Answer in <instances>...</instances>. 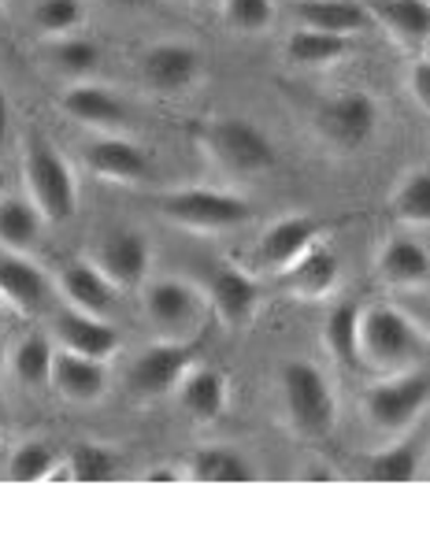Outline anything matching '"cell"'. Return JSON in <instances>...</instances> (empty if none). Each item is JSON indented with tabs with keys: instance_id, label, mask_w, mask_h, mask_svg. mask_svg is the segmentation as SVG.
Wrapping results in <instances>:
<instances>
[{
	"instance_id": "obj_23",
	"label": "cell",
	"mask_w": 430,
	"mask_h": 556,
	"mask_svg": "<svg viewBox=\"0 0 430 556\" xmlns=\"http://www.w3.org/2000/svg\"><path fill=\"white\" fill-rule=\"evenodd\" d=\"M375 271L390 290H419L430 278V249L416 238H390L375 256Z\"/></svg>"
},
{
	"instance_id": "obj_34",
	"label": "cell",
	"mask_w": 430,
	"mask_h": 556,
	"mask_svg": "<svg viewBox=\"0 0 430 556\" xmlns=\"http://www.w3.org/2000/svg\"><path fill=\"white\" fill-rule=\"evenodd\" d=\"M86 20L83 0H34L30 23L38 26L45 38H67Z\"/></svg>"
},
{
	"instance_id": "obj_32",
	"label": "cell",
	"mask_w": 430,
	"mask_h": 556,
	"mask_svg": "<svg viewBox=\"0 0 430 556\" xmlns=\"http://www.w3.org/2000/svg\"><path fill=\"white\" fill-rule=\"evenodd\" d=\"M67 479L75 482H112L123 471V453L104 442H78L67 453Z\"/></svg>"
},
{
	"instance_id": "obj_43",
	"label": "cell",
	"mask_w": 430,
	"mask_h": 556,
	"mask_svg": "<svg viewBox=\"0 0 430 556\" xmlns=\"http://www.w3.org/2000/svg\"><path fill=\"white\" fill-rule=\"evenodd\" d=\"M0 434H4V405H0Z\"/></svg>"
},
{
	"instance_id": "obj_21",
	"label": "cell",
	"mask_w": 430,
	"mask_h": 556,
	"mask_svg": "<svg viewBox=\"0 0 430 556\" xmlns=\"http://www.w3.org/2000/svg\"><path fill=\"white\" fill-rule=\"evenodd\" d=\"M367 20L405 49H423L430 41V0H361Z\"/></svg>"
},
{
	"instance_id": "obj_37",
	"label": "cell",
	"mask_w": 430,
	"mask_h": 556,
	"mask_svg": "<svg viewBox=\"0 0 430 556\" xmlns=\"http://www.w3.org/2000/svg\"><path fill=\"white\" fill-rule=\"evenodd\" d=\"M408 93H412V101H416L430 115V56L412 64V71H408Z\"/></svg>"
},
{
	"instance_id": "obj_42",
	"label": "cell",
	"mask_w": 430,
	"mask_h": 556,
	"mask_svg": "<svg viewBox=\"0 0 430 556\" xmlns=\"http://www.w3.org/2000/svg\"><path fill=\"white\" fill-rule=\"evenodd\" d=\"M4 190H8V178H4V172H0V197H4Z\"/></svg>"
},
{
	"instance_id": "obj_36",
	"label": "cell",
	"mask_w": 430,
	"mask_h": 556,
	"mask_svg": "<svg viewBox=\"0 0 430 556\" xmlns=\"http://www.w3.org/2000/svg\"><path fill=\"white\" fill-rule=\"evenodd\" d=\"M219 12L235 34H260L275 20V0H219Z\"/></svg>"
},
{
	"instance_id": "obj_10",
	"label": "cell",
	"mask_w": 430,
	"mask_h": 556,
	"mask_svg": "<svg viewBox=\"0 0 430 556\" xmlns=\"http://www.w3.org/2000/svg\"><path fill=\"white\" fill-rule=\"evenodd\" d=\"M204 301L215 312V319L227 330H245L249 323L256 319L260 308V286L249 271H241L238 264H227V260H215L208 264V275H204Z\"/></svg>"
},
{
	"instance_id": "obj_38",
	"label": "cell",
	"mask_w": 430,
	"mask_h": 556,
	"mask_svg": "<svg viewBox=\"0 0 430 556\" xmlns=\"http://www.w3.org/2000/svg\"><path fill=\"white\" fill-rule=\"evenodd\" d=\"M405 312L412 319H416V327L423 330V338H430V293H419V298H412L405 304Z\"/></svg>"
},
{
	"instance_id": "obj_7",
	"label": "cell",
	"mask_w": 430,
	"mask_h": 556,
	"mask_svg": "<svg viewBox=\"0 0 430 556\" xmlns=\"http://www.w3.org/2000/svg\"><path fill=\"white\" fill-rule=\"evenodd\" d=\"M379 101L364 89H345V93L327 97L316 108V127L322 134L327 146H334L338 152H356L364 146H371V138L379 134Z\"/></svg>"
},
{
	"instance_id": "obj_3",
	"label": "cell",
	"mask_w": 430,
	"mask_h": 556,
	"mask_svg": "<svg viewBox=\"0 0 430 556\" xmlns=\"http://www.w3.org/2000/svg\"><path fill=\"white\" fill-rule=\"evenodd\" d=\"M423 330L397 304H371L361 312V364L382 375H397L419 367Z\"/></svg>"
},
{
	"instance_id": "obj_33",
	"label": "cell",
	"mask_w": 430,
	"mask_h": 556,
	"mask_svg": "<svg viewBox=\"0 0 430 556\" xmlns=\"http://www.w3.org/2000/svg\"><path fill=\"white\" fill-rule=\"evenodd\" d=\"M49 64L56 67L64 78L86 83V78L97 75V67H101V49H97V45L89 41V38H78V34H67V38H52Z\"/></svg>"
},
{
	"instance_id": "obj_28",
	"label": "cell",
	"mask_w": 430,
	"mask_h": 556,
	"mask_svg": "<svg viewBox=\"0 0 430 556\" xmlns=\"http://www.w3.org/2000/svg\"><path fill=\"white\" fill-rule=\"evenodd\" d=\"M186 479L193 482H253L256 471L238 450L230 445H204L186 464Z\"/></svg>"
},
{
	"instance_id": "obj_13",
	"label": "cell",
	"mask_w": 430,
	"mask_h": 556,
	"mask_svg": "<svg viewBox=\"0 0 430 556\" xmlns=\"http://www.w3.org/2000/svg\"><path fill=\"white\" fill-rule=\"evenodd\" d=\"M83 164L89 175L115 186H141L152 178V160L127 134H97L83 149Z\"/></svg>"
},
{
	"instance_id": "obj_1",
	"label": "cell",
	"mask_w": 430,
	"mask_h": 556,
	"mask_svg": "<svg viewBox=\"0 0 430 556\" xmlns=\"http://www.w3.org/2000/svg\"><path fill=\"white\" fill-rule=\"evenodd\" d=\"M193 138L215 172L230 178H253L279 164V149L267 130L241 115H212L193 130Z\"/></svg>"
},
{
	"instance_id": "obj_22",
	"label": "cell",
	"mask_w": 430,
	"mask_h": 556,
	"mask_svg": "<svg viewBox=\"0 0 430 556\" xmlns=\"http://www.w3.org/2000/svg\"><path fill=\"white\" fill-rule=\"evenodd\" d=\"M49 386L64 401H71V405H93V401H101L108 393V364L67 353V349H56Z\"/></svg>"
},
{
	"instance_id": "obj_30",
	"label": "cell",
	"mask_w": 430,
	"mask_h": 556,
	"mask_svg": "<svg viewBox=\"0 0 430 556\" xmlns=\"http://www.w3.org/2000/svg\"><path fill=\"white\" fill-rule=\"evenodd\" d=\"M390 212L405 227H430V167H412L390 193Z\"/></svg>"
},
{
	"instance_id": "obj_41",
	"label": "cell",
	"mask_w": 430,
	"mask_h": 556,
	"mask_svg": "<svg viewBox=\"0 0 430 556\" xmlns=\"http://www.w3.org/2000/svg\"><path fill=\"white\" fill-rule=\"evenodd\" d=\"M108 4H115V8H149L152 0H108Z\"/></svg>"
},
{
	"instance_id": "obj_15",
	"label": "cell",
	"mask_w": 430,
	"mask_h": 556,
	"mask_svg": "<svg viewBox=\"0 0 430 556\" xmlns=\"http://www.w3.org/2000/svg\"><path fill=\"white\" fill-rule=\"evenodd\" d=\"M275 282H279V290H286L298 301H322L342 282V260H338L334 249L319 238L316 245L304 249L290 267H282V271L275 275Z\"/></svg>"
},
{
	"instance_id": "obj_12",
	"label": "cell",
	"mask_w": 430,
	"mask_h": 556,
	"mask_svg": "<svg viewBox=\"0 0 430 556\" xmlns=\"http://www.w3.org/2000/svg\"><path fill=\"white\" fill-rule=\"evenodd\" d=\"M89 260H93L119 290H141V286L149 282L152 245L141 230L115 227V230H104L101 241H97V253Z\"/></svg>"
},
{
	"instance_id": "obj_16",
	"label": "cell",
	"mask_w": 430,
	"mask_h": 556,
	"mask_svg": "<svg viewBox=\"0 0 430 556\" xmlns=\"http://www.w3.org/2000/svg\"><path fill=\"white\" fill-rule=\"evenodd\" d=\"M60 108L86 130H97V134H123L127 127L130 112L119 97L112 93L108 86L101 83H71L67 93L60 97Z\"/></svg>"
},
{
	"instance_id": "obj_2",
	"label": "cell",
	"mask_w": 430,
	"mask_h": 556,
	"mask_svg": "<svg viewBox=\"0 0 430 556\" xmlns=\"http://www.w3.org/2000/svg\"><path fill=\"white\" fill-rule=\"evenodd\" d=\"M282 416L304 442H322L338 427V397L327 371L312 361H286L279 375Z\"/></svg>"
},
{
	"instance_id": "obj_26",
	"label": "cell",
	"mask_w": 430,
	"mask_h": 556,
	"mask_svg": "<svg viewBox=\"0 0 430 556\" xmlns=\"http://www.w3.org/2000/svg\"><path fill=\"white\" fill-rule=\"evenodd\" d=\"M353 49V38H338V34H322V30H308V26H298L290 30L282 52L293 67H334L342 64Z\"/></svg>"
},
{
	"instance_id": "obj_25",
	"label": "cell",
	"mask_w": 430,
	"mask_h": 556,
	"mask_svg": "<svg viewBox=\"0 0 430 556\" xmlns=\"http://www.w3.org/2000/svg\"><path fill=\"white\" fill-rule=\"evenodd\" d=\"M361 304L338 301L322 319V349L342 367H361Z\"/></svg>"
},
{
	"instance_id": "obj_17",
	"label": "cell",
	"mask_w": 430,
	"mask_h": 556,
	"mask_svg": "<svg viewBox=\"0 0 430 556\" xmlns=\"http://www.w3.org/2000/svg\"><path fill=\"white\" fill-rule=\"evenodd\" d=\"M60 293L71 308L89 312V316L108 319L119 304V286L108 278L93 260H67L64 271H60Z\"/></svg>"
},
{
	"instance_id": "obj_20",
	"label": "cell",
	"mask_w": 430,
	"mask_h": 556,
	"mask_svg": "<svg viewBox=\"0 0 430 556\" xmlns=\"http://www.w3.org/2000/svg\"><path fill=\"white\" fill-rule=\"evenodd\" d=\"M178 405L190 419L197 424H215V419L227 412L230 405V382H227V371L219 367H208V364H193L190 371L182 375L175 390Z\"/></svg>"
},
{
	"instance_id": "obj_31",
	"label": "cell",
	"mask_w": 430,
	"mask_h": 556,
	"mask_svg": "<svg viewBox=\"0 0 430 556\" xmlns=\"http://www.w3.org/2000/svg\"><path fill=\"white\" fill-rule=\"evenodd\" d=\"M52 361H56V345H52L49 334H26L20 345L12 349V375L23 386L38 390V386L52 382Z\"/></svg>"
},
{
	"instance_id": "obj_6",
	"label": "cell",
	"mask_w": 430,
	"mask_h": 556,
	"mask_svg": "<svg viewBox=\"0 0 430 556\" xmlns=\"http://www.w3.org/2000/svg\"><path fill=\"white\" fill-rule=\"evenodd\" d=\"M364 416L382 434H405L430 405V371L408 367V371L387 375L364 390Z\"/></svg>"
},
{
	"instance_id": "obj_8",
	"label": "cell",
	"mask_w": 430,
	"mask_h": 556,
	"mask_svg": "<svg viewBox=\"0 0 430 556\" xmlns=\"http://www.w3.org/2000/svg\"><path fill=\"white\" fill-rule=\"evenodd\" d=\"M141 308L160 330V338H190L208 301H204L201 286L186 282V278H152L141 286Z\"/></svg>"
},
{
	"instance_id": "obj_11",
	"label": "cell",
	"mask_w": 430,
	"mask_h": 556,
	"mask_svg": "<svg viewBox=\"0 0 430 556\" xmlns=\"http://www.w3.org/2000/svg\"><path fill=\"white\" fill-rule=\"evenodd\" d=\"M204 78V56L186 41H160L141 52V83L160 97H182Z\"/></svg>"
},
{
	"instance_id": "obj_9",
	"label": "cell",
	"mask_w": 430,
	"mask_h": 556,
	"mask_svg": "<svg viewBox=\"0 0 430 556\" xmlns=\"http://www.w3.org/2000/svg\"><path fill=\"white\" fill-rule=\"evenodd\" d=\"M197 364V342L190 338H160L141 349L130 367V393L138 401H160L178 390L182 375Z\"/></svg>"
},
{
	"instance_id": "obj_45",
	"label": "cell",
	"mask_w": 430,
	"mask_h": 556,
	"mask_svg": "<svg viewBox=\"0 0 430 556\" xmlns=\"http://www.w3.org/2000/svg\"><path fill=\"white\" fill-rule=\"evenodd\" d=\"M190 4H215V0H190Z\"/></svg>"
},
{
	"instance_id": "obj_4",
	"label": "cell",
	"mask_w": 430,
	"mask_h": 556,
	"mask_svg": "<svg viewBox=\"0 0 430 556\" xmlns=\"http://www.w3.org/2000/svg\"><path fill=\"white\" fill-rule=\"evenodd\" d=\"M156 212L167 223L197 235H223L238 230L253 219V204L230 190H212V186H186V190H167L156 197Z\"/></svg>"
},
{
	"instance_id": "obj_27",
	"label": "cell",
	"mask_w": 430,
	"mask_h": 556,
	"mask_svg": "<svg viewBox=\"0 0 430 556\" xmlns=\"http://www.w3.org/2000/svg\"><path fill=\"white\" fill-rule=\"evenodd\" d=\"M41 212L30 204V197H0V253H30L41 238Z\"/></svg>"
},
{
	"instance_id": "obj_35",
	"label": "cell",
	"mask_w": 430,
	"mask_h": 556,
	"mask_svg": "<svg viewBox=\"0 0 430 556\" xmlns=\"http://www.w3.org/2000/svg\"><path fill=\"white\" fill-rule=\"evenodd\" d=\"M60 468V456L49 442H23L8 460V479L12 482H45Z\"/></svg>"
},
{
	"instance_id": "obj_46",
	"label": "cell",
	"mask_w": 430,
	"mask_h": 556,
	"mask_svg": "<svg viewBox=\"0 0 430 556\" xmlns=\"http://www.w3.org/2000/svg\"><path fill=\"white\" fill-rule=\"evenodd\" d=\"M0 323H4V301H0Z\"/></svg>"
},
{
	"instance_id": "obj_18",
	"label": "cell",
	"mask_w": 430,
	"mask_h": 556,
	"mask_svg": "<svg viewBox=\"0 0 430 556\" xmlns=\"http://www.w3.org/2000/svg\"><path fill=\"white\" fill-rule=\"evenodd\" d=\"M56 342H60V349H67V353H78V356H89V361L108 364L115 353H119L123 338L108 319L89 316V312H78L67 304V308L56 316Z\"/></svg>"
},
{
	"instance_id": "obj_14",
	"label": "cell",
	"mask_w": 430,
	"mask_h": 556,
	"mask_svg": "<svg viewBox=\"0 0 430 556\" xmlns=\"http://www.w3.org/2000/svg\"><path fill=\"white\" fill-rule=\"evenodd\" d=\"M327 235V223L316 219V215H282L275 219L264 235L256 238L253 249V267L256 271H271L279 275L282 267H290L304 249L316 245V241Z\"/></svg>"
},
{
	"instance_id": "obj_24",
	"label": "cell",
	"mask_w": 430,
	"mask_h": 556,
	"mask_svg": "<svg viewBox=\"0 0 430 556\" xmlns=\"http://www.w3.org/2000/svg\"><path fill=\"white\" fill-rule=\"evenodd\" d=\"M293 15L308 30L338 34V38H353V34H361L371 23L361 0H301Z\"/></svg>"
},
{
	"instance_id": "obj_29",
	"label": "cell",
	"mask_w": 430,
	"mask_h": 556,
	"mask_svg": "<svg viewBox=\"0 0 430 556\" xmlns=\"http://www.w3.org/2000/svg\"><path fill=\"white\" fill-rule=\"evenodd\" d=\"M419 475V445L412 438L364 456V479L371 482H412Z\"/></svg>"
},
{
	"instance_id": "obj_44",
	"label": "cell",
	"mask_w": 430,
	"mask_h": 556,
	"mask_svg": "<svg viewBox=\"0 0 430 556\" xmlns=\"http://www.w3.org/2000/svg\"><path fill=\"white\" fill-rule=\"evenodd\" d=\"M0 371H4V342H0Z\"/></svg>"
},
{
	"instance_id": "obj_19",
	"label": "cell",
	"mask_w": 430,
	"mask_h": 556,
	"mask_svg": "<svg viewBox=\"0 0 430 556\" xmlns=\"http://www.w3.org/2000/svg\"><path fill=\"white\" fill-rule=\"evenodd\" d=\"M52 298L49 275L23 253H0V301H8L15 312L34 316Z\"/></svg>"
},
{
	"instance_id": "obj_40",
	"label": "cell",
	"mask_w": 430,
	"mask_h": 556,
	"mask_svg": "<svg viewBox=\"0 0 430 556\" xmlns=\"http://www.w3.org/2000/svg\"><path fill=\"white\" fill-rule=\"evenodd\" d=\"M182 479V471H175V468H152L146 475V482H178Z\"/></svg>"
},
{
	"instance_id": "obj_5",
	"label": "cell",
	"mask_w": 430,
	"mask_h": 556,
	"mask_svg": "<svg viewBox=\"0 0 430 556\" xmlns=\"http://www.w3.org/2000/svg\"><path fill=\"white\" fill-rule=\"evenodd\" d=\"M23 182L30 204L45 223H67L78 212V178L75 167L52 149V141L30 138L23 149Z\"/></svg>"
},
{
	"instance_id": "obj_39",
	"label": "cell",
	"mask_w": 430,
	"mask_h": 556,
	"mask_svg": "<svg viewBox=\"0 0 430 556\" xmlns=\"http://www.w3.org/2000/svg\"><path fill=\"white\" fill-rule=\"evenodd\" d=\"M8 130H12V108H8V93L0 86V146L8 141Z\"/></svg>"
}]
</instances>
